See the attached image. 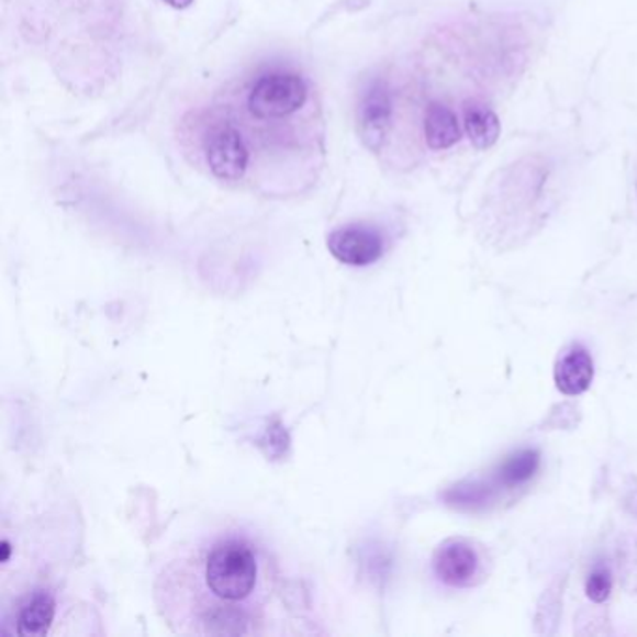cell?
<instances>
[{
	"label": "cell",
	"instance_id": "6da1fadb",
	"mask_svg": "<svg viewBox=\"0 0 637 637\" xmlns=\"http://www.w3.org/2000/svg\"><path fill=\"white\" fill-rule=\"evenodd\" d=\"M156 600L170 628L186 636L294 634L305 610L271 554L239 532L204 538L167 562Z\"/></svg>",
	"mask_w": 637,
	"mask_h": 637
},
{
	"label": "cell",
	"instance_id": "7a4b0ae2",
	"mask_svg": "<svg viewBox=\"0 0 637 637\" xmlns=\"http://www.w3.org/2000/svg\"><path fill=\"white\" fill-rule=\"evenodd\" d=\"M305 100L306 87L300 76L271 74L250 90L249 109L258 120L282 119L300 111Z\"/></svg>",
	"mask_w": 637,
	"mask_h": 637
},
{
	"label": "cell",
	"instance_id": "3957f363",
	"mask_svg": "<svg viewBox=\"0 0 637 637\" xmlns=\"http://www.w3.org/2000/svg\"><path fill=\"white\" fill-rule=\"evenodd\" d=\"M327 247L338 262L356 268L378 262L385 250L380 232L365 225H348L333 231L327 238Z\"/></svg>",
	"mask_w": 637,
	"mask_h": 637
},
{
	"label": "cell",
	"instance_id": "277c9868",
	"mask_svg": "<svg viewBox=\"0 0 637 637\" xmlns=\"http://www.w3.org/2000/svg\"><path fill=\"white\" fill-rule=\"evenodd\" d=\"M208 165L220 180H239L244 178L249 165V150L238 130L223 127L215 132L208 143Z\"/></svg>",
	"mask_w": 637,
	"mask_h": 637
},
{
	"label": "cell",
	"instance_id": "5b68a950",
	"mask_svg": "<svg viewBox=\"0 0 637 637\" xmlns=\"http://www.w3.org/2000/svg\"><path fill=\"white\" fill-rule=\"evenodd\" d=\"M434 572L449 588H469L479 574V556L466 540H447L434 556Z\"/></svg>",
	"mask_w": 637,
	"mask_h": 637
},
{
	"label": "cell",
	"instance_id": "8992f818",
	"mask_svg": "<svg viewBox=\"0 0 637 637\" xmlns=\"http://www.w3.org/2000/svg\"><path fill=\"white\" fill-rule=\"evenodd\" d=\"M391 122V96L383 82H376L359 105V135L370 152L380 150L388 138Z\"/></svg>",
	"mask_w": 637,
	"mask_h": 637
},
{
	"label": "cell",
	"instance_id": "52a82bcc",
	"mask_svg": "<svg viewBox=\"0 0 637 637\" xmlns=\"http://www.w3.org/2000/svg\"><path fill=\"white\" fill-rule=\"evenodd\" d=\"M556 385L562 394L585 393L594 378L593 357L583 346H572L556 365Z\"/></svg>",
	"mask_w": 637,
	"mask_h": 637
},
{
	"label": "cell",
	"instance_id": "ba28073f",
	"mask_svg": "<svg viewBox=\"0 0 637 637\" xmlns=\"http://www.w3.org/2000/svg\"><path fill=\"white\" fill-rule=\"evenodd\" d=\"M458 116L444 103H432L425 114V138L431 150H447L460 141Z\"/></svg>",
	"mask_w": 637,
	"mask_h": 637
},
{
	"label": "cell",
	"instance_id": "9c48e42d",
	"mask_svg": "<svg viewBox=\"0 0 637 637\" xmlns=\"http://www.w3.org/2000/svg\"><path fill=\"white\" fill-rule=\"evenodd\" d=\"M463 125H466L469 141L479 150L492 148L498 143V138H500V119L495 116L490 107L481 105V103H468L466 105Z\"/></svg>",
	"mask_w": 637,
	"mask_h": 637
},
{
	"label": "cell",
	"instance_id": "30bf717a",
	"mask_svg": "<svg viewBox=\"0 0 637 637\" xmlns=\"http://www.w3.org/2000/svg\"><path fill=\"white\" fill-rule=\"evenodd\" d=\"M57 604L47 593L32 596L31 602L21 610L18 618V634L21 636H45L55 621Z\"/></svg>",
	"mask_w": 637,
	"mask_h": 637
},
{
	"label": "cell",
	"instance_id": "8fae6325",
	"mask_svg": "<svg viewBox=\"0 0 637 637\" xmlns=\"http://www.w3.org/2000/svg\"><path fill=\"white\" fill-rule=\"evenodd\" d=\"M540 455L537 450H522L509 458L500 469V479L505 487H519L537 473Z\"/></svg>",
	"mask_w": 637,
	"mask_h": 637
},
{
	"label": "cell",
	"instance_id": "7c38bea8",
	"mask_svg": "<svg viewBox=\"0 0 637 637\" xmlns=\"http://www.w3.org/2000/svg\"><path fill=\"white\" fill-rule=\"evenodd\" d=\"M612 572L606 567H596L589 575L585 593L593 602H604L612 593Z\"/></svg>",
	"mask_w": 637,
	"mask_h": 637
},
{
	"label": "cell",
	"instance_id": "4fadbf2b",
	"mask_svg": "<svg viewBox=\"0 0 637 637\" xmlns=\"http://www.w3.org/2000/svg\"><path fill=\"white\" fill-rule=\"evenodd\" d=\"M169 7L176 8V10H183V8H189L193 4L194 0H165Z\"/></svg>",
	"mask_w": 637,
	"mask_h": 637
}]
</instances>
